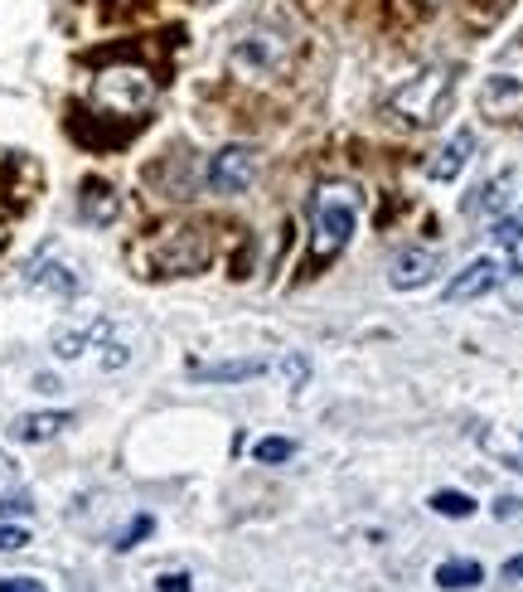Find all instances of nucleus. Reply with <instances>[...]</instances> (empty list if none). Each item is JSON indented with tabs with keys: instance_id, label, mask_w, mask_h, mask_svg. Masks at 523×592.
Returning a JSON list of instances; mask_svg holds the SVG:
<instances>
[{
	"instance_id": "obj_1",
	"label": "nucleus",
	"mask_w": 523,
	"mask_h": 592,
	"mask_svg": "<svg viewBox=\"0 0 523 592\" xmlns=\"http://www.w3.org/2000/svg\"><path fill=\"white\" fill-rule=\"evenodd\" d=\"M359 224V190L354 185H326L310 200V267L330 263L344 253Z\"/></svg>"
},
{
	"instance_id": "obj_2",
	"label": "nucleus",
	"mask_w": 523,
	"mask_h": 592,
	"mask_svg": "<svg viewBox=\"0 0 523 592\" xmlns=\"http://www.w3.org/2000/svg\"><path fill=\"white\" fill-rule=\"evenodd\" d=\"M451 98H456V74L446 64H432L393 92L388 112L397 122H407V127H436L446 117V108H451Z\"/></svg>"
},
{
	"instance_id": "obj_3",
	"label": "nucleus",
	"mask_w": 523,
	"mask_h": 592,
	"mask_svg": "<svg viewBox=\"0 0 523 592\" xmlns=\"http://www.w3.org/2000/svg\"><path fill=\"white\" fill-rule=\"evenodd\" d=\"M92 102L112 117H145L155 108V78L141 64H112L92 78Z\"/></svg>"
},
{
	"instance_id": "obj_4",
	"label": "nucleus",
	"mask_w": 523,
	"mask_h": 592,
	"mask_svg": "<svg viewBox=\"0 0 523 592\" xmlns=\"http://www.w3.org/2000/svg\"><path fill=\"white\" fill-rule=\"evenodd\" d=\"M208 253L214 248H208L204 228H170L161 238V248H155V263H161V273H204Z\"/></svg>"
},
{
	"instance_id": "obj_5",
	"label": "nucleus",
	"mask_w": 523,
	"mask_h": 592,
	"mask_svg": "<svg viewBox=\"0 0 523 592\" xmlns=\"http://www.w3.org/2000/svg\"><path fill=\"white\" fill-rule=\"evenodd\" d=\"M286 59H291V49L281 35H247V39H238V49H233V74L271 78L286 68Z\"/></svg>"
},
{
	"instance_id": "obj_6",
	"label": "nucleus",
	"mask_w": 523,
	"mask_h": 592,
	"mask_svg": "<svg viewBox=\"0 0 523 592\" xmlns=\"http://www.w3.org/2000/svg\"><path fill=\"white\" fill-rule=\"evenodd\" d=\"M257 180V151L253 147H224L208 161V190L214 194H243Z\"/></svg>"
},
{
	"instance_id": "obj_7",
	"label": "nucleus",
	"mask_w": 523,
	"mask_h": 592,
	"mask_svg": "<svg viewBox=\"0 0 523 592\" xmlns=\"http://www.w3.org/2000/svg\"><path fill=\"white\" fill-rule=\"evenodd\" d=\"M499 282H505V263H499V257H475V263L460 267L451 282H446V301H475V297H489Z\"/></svg>"
},
{
	"instance_id": "obj_8",
	"label": "nucleus",
	"mask_w": 523,
	"mask_h": 592,
	"mask_svg": "<svg viewBox=\"0 0 523 592\" xmlns=\"http://www.w3.org/2000/svg\"><path fill=\"white\" fill-rule=\"evenodd\" d=\"M436 273H442V257H436L432 248H403L388 267V287L393 292H417V287H426Z\"/></svg>"
},
{
	"instance_id": "obj_9",
	"label": "nucleus",
	"mask_w": 523,
	"mask_h": 592,
	"mask_svg": "<svg viewBox=\"0 0 523 592\" xmlns=\"http://www.w3.org/2000/svg\"><path fill=\"white\" fill-rule=\"evenodd\" d=\"M470 155H475V131H456L451 141H446L442 151L426 161V180H436V185H451L460 171L470 165Z\"/></svg>"
},
{
	"instance_id": "obj_10",
	"label": "nucleus",
	"mask_w": 523,
	"mask_h": 592,
	"mask_svg": "<svg viewBox=\"0 0 523 592\" xmlns=\"http://www.w3.org/2000/svg\"><path fill=\"white\" fill-rule=\"evenodd\" d=\"M78 214H82V219H88L92 228H107V224H117V214H122V194L112 190L107 180H82Z\"/></svg>"
},
{
	"instance_id": "obj_11",
	"label": "nucleus",
	"mask_w": 523,
	"mask_h": 592,
	"mask_svg": "<svg viewBox=\"0 0 523 592\" xmlns=\"http://www.w3.org/2000/svg\"><path fill=\"white\" fill-rule=\"evenodd\" d=\"M68 423H73V413H25V418L10 423V438L15 442H49V438H59Z\"/></svg>"
},
{
	"instance_id": "obj_12",
	"label": "nucleus",
	"mask_w": 523,
	"mask_h": 592,
	"mask_svg": "<svg viewBox=\"0 0 523 592\" xmlns=\"http://www.w3.org/2000/svg\"><path fill=\"white\" fill-rule=\"evenodd\" d=\"M190 374L199 383H243V379H262L267 360H218V365H194Z\"/></svg>"
},
{
	"instance_id": "obj_13",
	"label": "nucleus",
	"mask_w": 523,
	"mask_h": 592,
	"mask_svg": "<svg viewBox=\"0 0 523 592\" xmlns=\"http://www.w3.org/2000/svg\"><path fill=\"white\" fill-rule=\"evenodd\" d=\"M475 442L485 446L495 462L514 466V471H523V432H509V428H475Z\"/></svg>"
},
{
	"instance_id": "obj_14",
	"label": "nucleus",
	"mask_w": 523,
	"mask_h": 592,
	"mask_svg": "<svg viewBox=\"0 0 523 592\" xmlns=\"http://www.w3.org/2000/svg\"><path fill=\"white\" fill-rule=\"evenodd\" d=\"M485 583V568L475 564V558H446V564H436V588L446 592H470Z\"/></svg>"
},
{
	"instance_id": "obj_15",
	"label": "nucleus",
	"mask_w": 523,
	"mask_h": 592,
	"mask_svg": "<svg viewBox=\"0 0 523 592\" xmlns=\"http://www.w3.org/2000/svg\"><path fill=\"white\" fill-rule=\"evenodd\" d=\"M495 248L505 257V277H523V224L519 219L495 224Z\"/></svg>"
},
{
	"instance_id": "obj_16",
	"label": "nucleus",
	"mask_w": 523,
	"mask_h": 592,
	"mask_svg": "<svg viewBox=\"0 0 523 592\" xmlns=\"http://www.w3.org/2000/svg\"><path fill=\"white\" fill-rule=\"evenodd\" d=\"M426 505H432L436 515H446V519H470V515L480 511V505L470 501L465 491H432V501H426Z\"/></svg>"
},
{
	"instance_id": "obj_17",
	"label": "nucleus",
	"mask_w": 523,
	"mask_h": 592,
	"mask_svg": "<svg viewBox=\"0 0 523 592\" xmlns=\"http://www.w3.org/2000/svg\"><path fill=\"white\" fill-rule=\"evenodd\" d=\"M35 287H44V292H59V297H73V292H78V277H73L68 267L49 263V267H39V273H35Z\"/></svg>"
},
{
	"instance_id": "obj_18",
	"label": "nucleus",
	"mask_w": 523,
	"mask_h": 592,
	"mask_svg": "<svg viewBox=\"0 0 523 592\" xmlns=\"http://www.w3.org/2000/svg\"><path fill=\"white\" fill-rule=\"evenodd\" d=\"M253 456H257L262 466H281V462H291V456H296V442H291V438H262L253 446Z\"/></svg>"
},
{
	"instance_id": "obj_19",
	"label": "nucleus",
	"mask_w": 523,
	"mask_h": 592,
	"mask_svg": "<svg viewBox=\"0 0 523 592\" xmlns=\"http://www.w3.org/2000/svg\"><path fill=\"white\" fill-rule=\"evenodd\" d=\"M151 529H155V519H151V515H136V519H131V525H127V529H122L117 549H122V554H127V549H136V544H141V539H145V534H151Z\"/></svg>"
},
{
	"instance_id": "obj_20",
	"label": "nucleus",
	"mask_w": 523,
	"mask_h": 592,
	"mask_svg": "<svg viewBox=\"0 0 523 592\" xmlns=\"http://www.w3.org/2000/svg\"><path fill=\"white\" fill-rule=\"evenodd\" d=\"M281 374H286L291 389H306V379H310V360H306V355H286V360H281Z\"/></svg>"
},
{
	"instance_id": "obj_21",
	"label": "nucleus",
	"mask_w": 523,
	"mask_h": 592,
	"mask_svg": "<svg viewBox=\"0 0 523 592\" xmlns=\"http://www.w3.org/2000/svg\"><path fill=\"white\" fill-rule=\"evenodd\" d=\"M29 534L20 525H0V554H15V549H25Z\"/></svg>"
},
{
	"instance_id": "obj_22",
	"label": "nucleus",
	"mask_w": 523,
	"mask_h": 592,
	"mask_svg": "<svg viewBox=\"0 0 523 592\" xmlns=\"http://www.w3.org/2000/svg\"><path fill=\"white\" fill-rule=\"evenodd\" d=\"M155 592H194L190 574H161L155 578Z\"/></svg>"
},
{
	"instance_id": "obj_23",
	"label": "nucleus",
	"mask_w": 523,
	"mask_h": 592,
	"mask_svg": "<svg viewBox=\"0 0 523 592\" xmlns=\"http://www.w3.org/2000/svg\"><path fill=\"white\" fill-rule=\"evenodd\" d=\"M0 592H49V588L35 583V578H0Z\"/></svg>"
},
{
	"instance_id": "obj_24",
	"label": "nucleus",
	"mask_w": 523,
	"mask_h": 592,
	"mask_svg": "<svg viewBox=\"0 0 523 592\" xmlns=\"http://www.w3.org/2000/svg\"><path fill=\"white\" fill-rule=\"evenodd\" d=\"M519 511H523L519 495H499V501H495V519H514Z\"/></svg>"
},
{
	"instance_id": "obj_25",
	"label": "nucleus",
	"mask_w": 523,
	"mask_h": 592,
	"mask_svg": "<svg viewBox=\"0 0 523 592\" xmlns=\"http://www.w3.org/2000/svg\"><path fill=\"white\" fill-rule=\"evenodd\" d=\"M35 505H29V495H10V501H0V515H29Z\"/></svg>"
},
{
	"instance_id": "obj_26",
	"label": "nucleus",
	"mask_w": 523,
	"mask_h": 592,
	"mask_svg": "<svg viewBox=\"0 0 523 592\" xmlns=\"http://www.w3.org/2000/svg\"><path fill=\"white\" fill-rule=\"evenodd\" d=\"M519 578H523V554H514L505 564V583H519Z\"/></svg>"
},
{
	"instance_id": "obj_27",
	"label": "nucleus",
	"mask_w": 523,
	"mask_h": 592,
	"mask_svg": "<svg viewBox=\"0 0 523 592\" xmlns=\"http://www.w3.org/2000/svg\"><path fill=\"white\" fill-rule=\"evenodd\" d=\"M0 248H5V228H0Z\"/></svg>"
}]
</instances>
